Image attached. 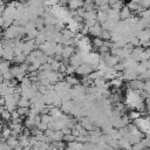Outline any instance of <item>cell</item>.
Listing matches in <instances>:
<instances>
[{"mask_svg": "<svg viewBox=\"0 0 150 150\" xmlns=\"http://www.w3.org/2000/svg\"><path fill=\"white\" fill-rule=\"evenodd\" d=\"M97 70V64H93V63H89V62H83L81 66H79L76 68V74L77 75H81V76H87L89 75L90 73Z\"/></svg>", "mask_w": 150, "mask_h": 150, "instance_id": "1", "label": "cell"}, {"mask_svg": "<svg viewBox=\"0 0 150 150\" xmlns=\"http://www.w3.org/2000/svg\"><path fill=\"white\" fill-rule=\"evenodd\" d=\"M138 75H139V74L137 73L136 68H129V69H125V70L123 71V80L130 82V81H132V80L138 79Z\"/></svg>", "mask_w": 150, "mask_h": 150, "instance_id": "2", "label": "cell"}, {"mask_svg": "<svg viewBox=\"0 0 150 150\" xmlns=\"http://www.w3.org/2000/svg\"><path fill=\"white\" fill-rule=\"evenodd\" d=\"M128 84V89H132V90H137V91H141L144 89V84L145 82L139 80V79H136V80H132L130 82L127 83Z\"/></svg>", "mask_w": 150, "mask_h": 150, "instance_id": "3", "label": "cell"}, {"mask_svg": "<svg viewBox=\"0 0 150 150\" xmlns=\"http://www.w3.org/2000/svg\"><path fill=\"white\" fill-rule=\"evenodd\" d=\"M102 32H103V28H102V25H101L98 21H97L93 27L89 28V34H90L91 36H94V38H100L101 34H102Z\"/></svg>", "mask_w": 150, "mask_h": 150, "instance_id": "4", "label": "cell"}, {"mask_svg": "<svg viewBox=\"0 0 150 150\" xmlns=\"http://www.w3.org/2000/svg\"><path fill=\"white\" fill-rule=\"evenodd\" d=\"M14 56H15L14 49H8V48H2L1 47V57H2V60L13 61Z\"/></svg>", "mask_w": 150, "mask_h": 150, "instance_id": "5", "label": "cell"}, {"mask_svg": "<svg viewBox=\"0 0 150 150\" xmlns=\"http://www.w3.org/2000/svg\"><path fill=\"white\" fill-rule=\"evenodd\" d=\"M76 53V49L74 46H64L62 50V60L63 59H70Z\"/></svg>", "mask_w": 150, "mask_h": 150, "instance_id": "6", "label": "cell"}, {"mask_svg": "<svg viewBox=\"0 0 150 150\" xmlns=\"http://www.w3.org/2000/svg\"><path fill=\"white\" fill-rule=\"evenodd\" d=\"M84 0H69L68 2V8L70 11H77L79 8L83 7Z\"/></svg>", "mask_w": 150, "mask_h": 150, "instance_id": "7", "label": "cell"}, {"mask_svg": "<svg viewBox=\"0 0 150 150\" xmlns=\"http://www.w3.org/2000/svg\"><path fill=\"white\" fill-rule=\"evenodd\" d=\"M143 50H144V48H142V47H135V48L132 49V52H131V57H132L134 60H136L137 62H141V61H142Z\"/></svg>", "mask_w": 150, "mask_h": 150, "instance_id": "8", "label": "cell"}, {"mask_svg": "<svg viewBox=\"0 0 150 150\" xmlns=\"http://www.w3.org/2000/svg\"><path fill=\"white\" fill-rule=\"evenodd\" d=\"M137 38L141 40V43H142V42H145V41H150V29H149V28L142 29V30L137 34Z\"/></svg>", "mask_w": 150, "mask_h": 150, "instance_id": "9", "label": "cell"}, {"mask_svg": "<svg viewBox=\"0 0 150 150\" xmlns=\"http://www.w3.org/2000/svg\"><path fill=\"white\" fill-rule=\"evenodd\" d=\"M118 146L122 148V150H131L132 149V144L128 139H125L123 137L118 139Z\"/></svg>", "mask_w": 150, "mask_h": 150, "instance_id": "10", "label": "cell"}, {"mask_svg": "<svg viewBox=\"0 0 150 150\" xmlns=\"http://www.w3.org/2000/svg\"><path fill=\"white\" fill-rule=\"evenodd\" d=\"M134 13L128 8V6H124L122 8V11L120 12V16H121V20H127L128 18H130Z\"/></svg>", "mask_w": 150, "mask_h": 150, "instance_id": "11", "label": "cell"}, {"mask_svg": "<svg viewBox=\"0 0 150 150\" xmlns=\"http://www.w3.org/2000/svg\"><path fill=\"white\" fill-rule=\"evenodd\" d=\"M108 18H109V20H114V21H120L121 20L120 12L118 11H115L112 8H110L108 11Z\"/></svg>", "mask_w": 150, "mask_h": 150, "instance_id": "12", "label": "cell"}, {"mask_svg": "<svg viewBox=\"0 0 150 150\" xmlns=\"http://www.w3.org/2000/svg\"><path fill=\"white\" fill-rule=\"evenodd\" d=\"M32 105V101L26 97V96H21V98L18 102V107H26V108H30Z\"/></svg>", "mask_w": 150, "mask_h": 150, "instance_id": "13", "label": "cell"}, {"mask_svg": "<svg viewBox=\"0 0 150 150\" xmlns=\"http://www.w3.org/2000/svg\"><path fill=\"white\" fill-rule=\"evenodd\" d=\"M18 139H19V144H20L22 148H26V146L30 145V143H29V137L26 136V135H23V134H21V135L18 137Z\"/></svg>", "mask_w": 150, "mask_h": 150, "instance_id": "14", "label": "cell"}, {"mask_svg": "<svg viewBox=\"0 0 150 150\" xmlns=\"http://www.w3.org/2000/svg\"><path fill=\"white\" fill-rule=\"evenodd\" d=\"M107 20H109V18H108V12H104V11H97V21L102 25V23L105 22Z\"/></svg>", "mask_w": 150, "mask_h": 150, "instance_id": "15", "label": "cell"}, {"mask_svg": "<svg viewBox=\"0 0 150 150\" xmlns=\"http://www.w3.org/2000/svg\"><path fill=\"white\" fill-rule=\"evenodd\" d=\"M26 59H27V55L25 53H21L19 55H15L14 59H13V62L15 64H21V63H25L26 62Z\"/></svg>", "mask_w": 150, "mask_h": 150, "instance_id": "16", "label": "cell"}, {"mask_svg": "<svg viewBox=\"0 0 150 150\" xmlns=\"http://www.w3.org/2000/svg\"><path fill=\"white\" fill-rule=\"evenodd\" d=\"M84 20H95L97 21V11H89V12H86L84 16H83Z\"/></svg>", "mask_w": 150, "mask_h": 150, "instance_id": "17", "label": "cell"}, {"mask_svg": "<svg viewBox=\"0 0 150 150\" xmlns=\"http://www.w3.org/2000/svg\"><path fill=\"white\" fill-rule=\"evenodd\" d=\"M0 69H1V74L6 73V71H9V70H11V61H7V60H1V63H0Z\"/></svg>", "mask_w": 150, "mask_h": 150, "instance_id": "18", "label": "cell"}, {"mask_svg": "<svg viewBox=\"0 0 150 150\" xmlns=\"http://www.w3.org/2000/svg\"><path fill=\"white\" fill-rule=\"evenodd\" d=\"M66 82H68L70 86H76V84H80V80L77 77H75V75H67L66 79H64Z\"/></svg>", "mask_w": 150, "mask_h": 150, "instance_id": "19", "label": "cell"}, {"mask_svg": "<svg viewBox=\"0 0 150 150\" xmlns=\"http://www.w3.org/2000/svg\"><path fill=\"white\" fill-rule=\"evenodd\" d=\"M6 142H7V144H8L11 148H15V146L19 145V139H18V137H15V136H9Z\"/></svg>", "mask_w": 150, "mask_h": 150, "instance_id": "20", "label": "cell"}, {"mask_svg": "<svg viewBox=\"0 0 150 150\" xmlns=\"http://www.w3.org/2000/svg\"><path fill=\"white\" fill-rule=\"evenodd\" d=\"M110 7H111L112 9H115V11L121 12V11H122V8L124 7V2H123V0H116L112 5H110Z\"/></svg>", "mask_w": 150, "mask_h": 150, "instance_id": "21", "label": "cell"}, {"mask_svg": "<svg viewBox=\"0 0 150 150\" xmlns=\"http://www.w3.org/2000/svg\"><path fill=\"white\" fill-rule=\"evenodd\" d=\"M103 43H104V40L101 39V38H94V40L91 42V45H93L94 48H101L103 46Z\"/></svg>", "mask_w": 150, "mask_h": 150, "instance_id": "22", "label": "cell"}, {"mask_svg": "<svg viewBox=\"0 0 150 150\" xmlns=\"http://www.w3.org/2000/svg\"><path fill=\"white\" fill-rule=\"evenodd\" d=\"M53 120H54V117L50 114H41V122H43L46 124H49Z\"/></svg>", "mask_w": 150, "mask_h": 150, "instance_id": "23", "label": "cell"}, {"mask_svg": "<svg viewBox=\"0 0 150 150\" xmlns=\"http://www.w3.org/2000/svg\"><path fill=\"white\" fill-rule=\"evenodd\" d=\"M128 116L130 117V120H137V118L142 117V112H139V111H137L135 109V110H130L129 114H128Z\"/></svg>", "mask_w": 150, "mask_h": 150, "instance_id": "24", "label": "cell"}, {"mask_svg": "<svg viewBox=\"0 0 150 150\" xmlns=\"http://www.w3.org/2000/svg\"><path fill=\"white\" fill-rule=\"evenodd\" d=\"M109 82H110V86H112V88H120L122 86V79H118V77H115Z\"/></svg>", "mask_w": 150, "mask_h": 150, "instance_id": "25", "label": "cell"}, {"mask_svg": "<svg viewBox=\"0 0 150 150\" xmlns=\"http://www.w3.org/2000/svg\"><path fill=\"white\" fill-rule=\"evenodd\" d=\"M100 38L103 39L104 41H109V40H111V32H109V30H103Z\"/></svg>", "mask_w": 150, "mask_h": 150, "instance_id": "26", "label": "cell"}, {"mask_svg": "<svg viewBox=\"0 0 150 150\" xmlns=\"http://www.w3.org/2000/svg\"><path fill=\"white\" fill-rule=\"evenodd\" d=\"M60 66H61V61H57V60H55L53 63H50V68H52L53 71H59Z\"/></svg>", "mask_w": 150, "mask_h": 150, "instance_id": "27", "label": "cell"}, {"mask_svg": "<svg viewBox=\"0 0 150 150\" xmlns=\"http://www.w3.org/2000/svg\"><path fill=\"white\" fill-rule=\"evenodd\" d=\"M145 60H150V47L144 48V50H143V54H142V61H145Z\"/></svg>", "mask_w": 150, "mask_h": 150, "instance_id": "28", "label": "cell"}, {"mask_svg": "<svg viewBox=\"0 0 150 150\" xmlns=\"http://www.w3.org/2000/svg\"><path fill=\"white\" fill-rule=\"evenodd\" d=\"M75 73H76V67H74L71 64H68L67 70H66V75H74Z\"/></svg>", "mask_w": 150, "mask_h": 150, "instance_id": "29", "label": "cell"}, {"mask_svg": "<svg viewBox=\"0 0 150 150\" xmlns=\"http://www.w3.org/2000/svg\"><path fill=\"white\" fill-rule=\"evenodd\" d=\"M76 139V136H74L73 134H68V135H64V137H63V141L66 142V143H69V142H74Z\"/></svg>", "mask_w": 150, "mask_h": 150, "instance_id": "30", "label": "cell"}, {"mask_svg": "<svg viewBox=\"0 0 150 150\" xmlns=\"http://www.w3.org/2000/svg\"><path fill=\"white\" fill-rule=\"evenodd\" d=\"M114 69H115L116 71H124V70H125V66H124L123 62H118L117 64L114 66Z\"/></svg>", "mask_w": 150, "mask_h": 150, "instance_id": "31", "label": "cell"}, {"mask_svg": "<svg viewBox=\"0 0 150 150\" xmlns=\"http://www.w3.org/2000/svg\"><path fill=\"white\" fill-rule=\"evenodd\" d=\"M145 146L143 145V143L142 142H138V143H136V144H132V149L131 150H143Z\"/></svg>", "mask_w": 150, "mask_h": 150, "instance_id": "32", "label": "cell"}, {"mask_svg": "<svg viewBox=\"0 0 150 150\" xmlns=\"http://www.w3.org/2000/svg\"><path fill=\"white\" fill-rule=\"evenodd\" d=\"M139 5H142L144 8H150V0H143V1H141Z\"/></svg>", "mask_w": 150, "mask_h": 150, "instance_id": "33", "label": "cell"}, {"mask_svg": "<svg viewBox=\"0 0 150 150\" xmlns=\"http://www.w3.org/2000/svg\"><path fill=\"white\" fill-rule=\"evenodd\" d=\"M143 150H150V148H144Z\"/></svg>", "mask_w": 150, "mask_h": 150, "instance_id": "34", "label": "cell"}]
</instances>
